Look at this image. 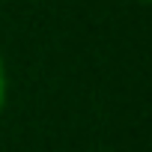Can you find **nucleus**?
<instances>
[{
  "instance_id": "nucleus-1",
  "label": "nucleus",
  "mask_w": 152,
  "mask_h": 152,
  "mask_svg": "<svg viewBox=\"0 0 152 152\" xmlns=\"http://www.w3.org/2000/svg\"><path fill=\"white\" fill-rule=\"evenodd\" d=\"M6 66H3V57H0V113H3V107H6Z\"/></svg>"
},
{
  "instance_id": "nucleus-2",
  "label": "nucleus",
  "mask_w": 152,
  "mask_h": 152,
  "mask_svg": "<svg viewBox=\"0 0 152 152\" xmlns=\"http://www.w3.org/2000/svg\"><path fill=\"white\" fill-rule=\"evenodd\" d=\"M137 3H149V0H137Z\"/></svg>"
}]
</instances>
